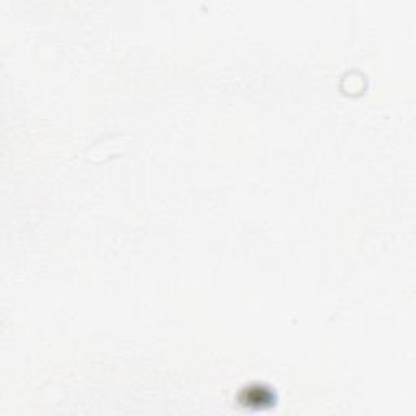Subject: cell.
Listing matches in <instances>:
<instances>
[{"label": "cell", "instance_id": "1", "mask_svg": "<svg viewBox=\"0 0 416 416\" xmlns=\"http://www.w3.org/2000/svg\"><path fill=\"white\" fill-rule=\"evenodd\" d=\"M239 402L246 407H249V405H256L257 408L270 407V405H275V393L262 386L246 387L239 393Z\"/></svg>", "mask_w": 416, "mask_h": 416}]
</instances>
